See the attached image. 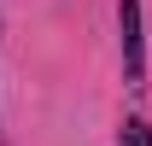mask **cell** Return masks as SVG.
I'll return each mask as SVG.
<instances>
[{"label":"cell","instance_id":"1","mask_svg":"<svg viewBox=\"0 0 152 146\" xmlns=\"http://www.w3.org/2000/svg\"><path fill=\"white\" fill-rule=\"evenodd\" d=\"M123 70H129V88H140V76H146V47H140V0H123Z\"/></svg>","mask_w":152,"mask_h":146},{"label":"cell","instance_id":"2","mask_svg":"<svg viewBox=\"0 0 152 146\" xmlns=\"http://www.w3.org/2000/svg\"><path fill=\"white\" fill-rule=\"evenodd\" d=\"M117 146H152V128L140 123V117H129V123H123V134H117Z\"/></svg>","mask_w":152,"mask_h":146}]
</instances>
